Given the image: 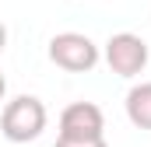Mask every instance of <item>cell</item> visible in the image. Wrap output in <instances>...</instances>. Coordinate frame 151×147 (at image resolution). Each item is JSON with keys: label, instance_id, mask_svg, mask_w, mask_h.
I'll use <instances>...</instances> for the list:
<instances>
[{"label": "cell", "instance_id": "cell-1", "mask_svg": "<svg viewBox=\"0 0 151 147\" xmlns=\"http://www.w3.org/2000/svg\"><path fill=\"white\" fill-rule=\"evenodd\" d=\"M46 119H49V112L35 95H18L0 112V133L11 144H28L46 130Z\"/></svg>", "mask_w": 151, "mask_h": 147}, {"label": "cell", "instance_id": "cell-2", "mask_svg": "<svg viewBox=\"0 0 151 147\" xmlns=\"http://www.w3.org/2000/svg\"><path fill=\"white\" fill-rule=\"evenodd\" d=\"M46 53H49L53 67H60L67 74H88V70H95L99 60H102V49L88 35H81V32H60V35H53Z\"/></svg>", "mask_w": 151, "mask_h": 147}, {"label": "cell", "instance_id": "cell-3", "mask_svg": "<svg viewBox=\"0 0 151 147\" xmlns=\"http://www.w3.org/2000/svg\"><path fill=\"white\" fill-rule=\"evenodd\" d=\"M102 60L109 63V70H113L116 77H137V74H144L151 53H148V42L141 35H134V32H116V35H109L106 49H102Z\"/></svg>", "mask_w": 151, "mask_h": 147}, {"label": "cell", "instance_id": "cell-4", "mask_svg": "<svg viewBox=\"0 0 151 147\" xmlns=\"http://www.w3.org/2000/svg\"><path fill=\"white\" fill-rule=\"evenodd\" d=\"M56 140H106V116L95 102H74L60 112Z\"/></svg>", "mask_w": 151, "mask_h": 147}, {"label": "cell", "instance_id": "cell-5", "mask_svg": "<svg viewBox=\"0 0 151 147\" xmlns=\"http://www.w3.org/2000/svg\"><path fill=\"white\" fill-rule=\"evenodd\" d=\"M127 119L137 130H151V81H141L127 91Z\"/></svg>", "mask_w": 151, "mask_h": 147}, {"label": "cell", "instance_id": "cell-6", "mask_svg": "<svg viewBox=\"0 0 151 147\" xmlns=\"http://www.w3.org/2000/svg\"><path fill=\"white\" fill-rule=\"evenodd\" d=\"M53 147H109L106 140H56Z\"/></svg>", "mask_w": 151, "mask_h": 147}, {"label": "cell", "instance_id": "cell-7", "mask_svg": "<svg viewBox=\"0 0 151 147\" xmlns=\"http://www.w3.org/2000/svg\"><path fill=\"white\" fill-rule=\"evenodd\" d=\"M4 46H7V25L0 21V53H4Z\"/></svg>", "mask_w": 151, "mask_h": 147}, {"label": "cell", "instance_id": "cell-8", "mask_svg": "<svg viewBox=\"0 0 151 147\" xmlns=\"http://www.w3.org/2000/svg\"><path fill=\"white\" fill-rule=\"evenodd\" d=\"M4 95H7V77L0 74V102H4Z\"/></svg>", "mask_w": 151, "mask_h": 147}]
</instances>
